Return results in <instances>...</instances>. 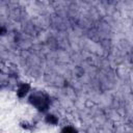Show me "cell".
<instances>
[{
	"instance_id": "1",
	"label": "cell",
	"mask_w": 133,
	"mask_h": 133,
	"mask_svg": "<svg viewBox=\"0 0 133 133\" xmlns=\"http://www.w3.org/2000/svg\"><path fill=\"white\" fill-rule=\"evenodd\" d=\"M28 102L34 106L39 112H46L49 109V97L43 91H36L28 98Z\"/></svg>"
},
{
	"instance_id": "2",
	"label": "cell",
	"mask_w": 133,
	"mask_h": 133,
	"mask_svg": "<svg viewBox=\"0 0 133 133\" xmlns=\"http://www.w3.org/2000/svg\"><path fill=\"white\" fill-rule=\"evenodd\" d=\"M30 89H31V85L29 83L21 82L17 87V96H18V98H20V99L25 98L29 94Z\"/></svg>"
},
{
	"instance_id": "3",
	"label": "cell",
	"mask_w": 133,
	"mask_h": 133,
	"mask_svg": "<svg viewBox=\"0 0 133 133\" xmlns=\"http://www.w3.org/2000/svg\"><path fill=\"white\" fill-rule=\"evenodd\" d=\"M45 123L48 124V125H51V126H56L58 125L59 123V118L56 114H53V113H47L45 115Z\"/></svg>"
},
{
	"instance_id": "4",
	"label": "cell",
	"mask_w": 133,
	"mask_h": 133,
	"mask_svg": "<svg viewBox=\"0 0 133 133\" xmlns=\"http://www.w3.org/2000/svg\"><path fill=\"white\" fill-rule=\"evenodd\" d=\"M19 126H20V128H22L23 130H26V131H28V130H32V125L28 122V121H21L20 122V124H19Z\"/></svg>"
},
{
	"instance_id": "5",
	"label": "cell",
	"mask_w": 133,
	"mask_h": 133,
	"mask_svg": "<svg viewBox=\"0 0 133 133\" xmlns=\"http://www.w3.org/2000/svg\"><path fill=\"white\" fill-rule=\"evenodd\" d=\"M61 133H78L77 130L72 127V126H68V127H64L62 130H61Z\"/></svg>"
},
{
	"instance_id": "6",
	"label": "cell",
	"mask_w": 133,
	"mask_h": 133,
	"mask_svg": "<svg viewBox=\"0 0 133 133\" xmlns=\"http://www.w3.org/2000/svg\"><path fill=\"white\" fill-rule=\"evenodd\" d=\"M6 32H7V29H6V27H4V26L0 25V35H4Z\"/></svg>"
}]
</instances>
